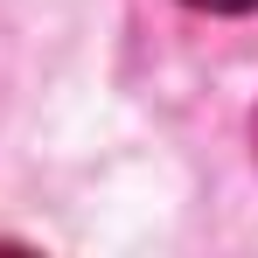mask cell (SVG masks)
<instances>
[{"instance_id":"7a4b0ae2","label":"cell","mask_w":258,"mask_h":258,"mask_svg":"<svg viewBox=\"0 0 258 258\" xmlns=\"http://www.w3.org/2000/svg\"><path fill=\"white\" fill-rule=\"evenodd\" d=\"M251 147H258V112H251Z\"/></svg>"},{"instance_id":"6da1fadb","label":"cell","mask_w":258,"mask_h":258,"mask_svg":"<svg viewBox=\"0 0 258 258\" xmlns=\"http://www.w3.org/2000/svg\"><path fill=\"white\" fill-rule=\"evenodd\" d=\"M188 7H203V14H251L258 0H188Z\"/></svg>"}]
</instances>
